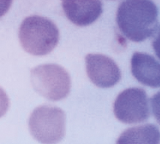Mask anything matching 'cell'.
Masks as SVG:
<instances>
[{
  "mask_svg": "<svg viewBox=\"0 0 160 144\" xmlns=\"http://www.w3.org/2000/svg\"><path fill=\"white\" fill-rule=\"evenodd\" d=\"M117 22L130 41L143 42L159 32L158 8L151 1L122 2L117 10Z\"/></svg>",
  "mask_w": 160,
  "mask_h": 144,
  "instance_id": "obj_1",
  "label": "cell"
},
{
  "mask_svg": "<svg viewBox=\"0 0 160 144\" xmlns=\"http://www.w3.org/2000/svg\"><path fill=\"white\" fill-rule=\"evenodd\" d=\"M22 48L34 56L46 55L57 46L60 33L57 25L47 17L31 16L25 18L19 30Z\"/></svg>",
  "mask_w": 160,
  "mask_h": 144,
  "instance_id": "obj_2",
  "label": "cell"
},
{
  "mask_svg": "<svg viewBox=\"0 0 160 144\" xmlns=\"http://www.w3.org/2000/svg\"><path fill=\"white\" fill-rule=\"evenodd\" d=\"M65 112L60 108L42 105L32 113L28 122L33 137L42 144H56L65 133Z\"/></svg>",
  "mask_w": 160,
  "mask_h": 144,
  "instance_id": "obj_3",
  "label": "cell"
},
{
  "mask_svg": "<svg viewBox=\"0 0 160 144\" xmlns=\"http://www.w3.org/2000/svg\"><path fill=\"white\" fill-rule=\"evenodd\" d=\"M31 82L38 94L53 101L65 99L71 88L68 72L55 63L40 65L33 68L31 71Z\"/></svg>",
  "mask_w": 160,
  "mask_h": 144,
  "instance_id": "obj_4",
  "label": "cell"
},
{
  "mask_svg": "<svg viewBox=\"0 0 160 144\" xmlns=\"http://www.w3.org/2000/svg\"><path fill=\"white\" fill-rule=\"evenodd\" d=\"M146 92L140 88H129L120 93L113 104V113L121 122L132 124L149 119L150 110Z\"/></svg>",
  "mask_w": 160,
  "mask_h": 144,
  "instance_id": "obj_5",
  "label": "cell"
},
{
  "mask_svg": "<svg viewBox=\"0 0 160 144\" xmlns=\"http://www.w3.org/2000/svg\"><path fill=\"white\" fill-rule=\"evenodd\" d=\"M87 73L91 82L100 88H110L121 79V72L115 62L102 54L85 57Z\"/></svg>",
  "mask_w": 160,
  "mask_h": 144,
  "instance_id": "obj_6",
  "label": "cell"
},
{
  "mask_svg": "<svg viewBox=\"0 0 160 144\" xmlns=\"http://www.w3.org/2000/svg\"><path fill=\"white\" fill-rule=\"evenodd\" d=\"M62 5L67 17L78 27L92 24L102 13L100 1H63Z\"/></svg>",
  "mask_w": 160,
  "mask_h": 144,
  "instance_id": "obj_7",
  "label": "cell"
},
{
  "mask_svg": "<svg viewBox=\"0 0 160 144\" xmlns=\"http://www.w3.org/2000/svg\"><path fill=\"white\" fill-rule=\"evenodd\" d=\"M132 76L143 85L158 88L160 85V65L158 61L148 53L135 52L131 60Z\"/></svg>",
  "mask_w": 160,
  "mask_h": 144,
  "instance_id": "obj_8",
  "label": "cell"
},
{
  "mask_svg": "<svg viewBox=\"0 0 160 144\" xmlns=\"http://www.w3.org/2000/svg\"><path fill=\"white\" fill-rule=\"evenodd\" d=\"M159 131L151 124L128 128L121 135L116 144H159Z\"/></svg>",
  "mask_w": 160,
  "mask_h": 144,
  "instance_id": "obj_9",
  "label": "cell"
},
{
  "mask_svg": "<svg viewBox=\"0 0 160 144\" xmlns=\"http://www.w3.org/2000/svg\"><path fill=\"white\" fill-rule=\"evenodd\" d=\"M9 99L5 91L0 87V118L5 115L9 108Z\"/></svg>",
  "mask_w": 160,
  "mask_h": 144,
  "instance_id": "obj_10",
  "label": "cell"
},
{
  "mask_svg": "<svg viewBox=\"0 0 160 144\" xmlns=\"http://www.w3.org/2000/svg\"><path fill=\"white\" fill-rule=\"evenodd\" d=\"M12 4V1H0V18L7 14Z\"/></svg>",
  "mask_w": 160,
  "mask_h": 144,
  "instance_id": "obj_11",
  "label": "cell"
}]
</instances>
